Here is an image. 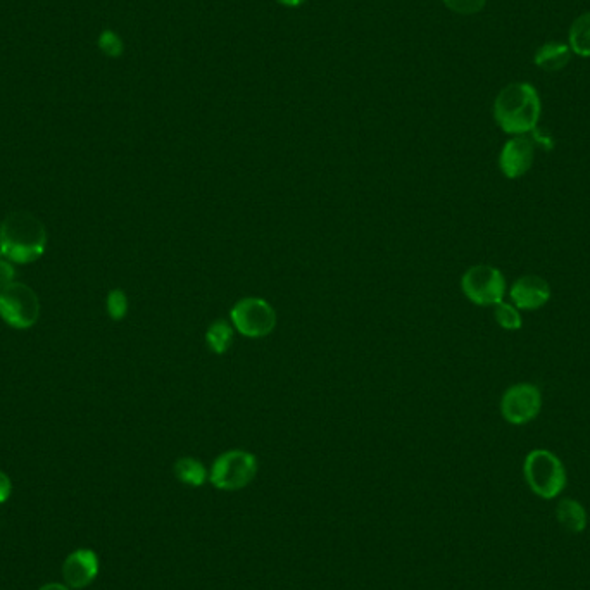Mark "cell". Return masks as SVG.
Instances as JSON below:
<instances>
[{
  "label": "cell",
  "mask_w": 590,
  "mask_h": 590,
  "mask_svg": "<svg viewBox=\"0 0 590 590\" xmlns=\"http://www.w3.org/2000/svg\"><path fill=\"white\" fill-rule=\"evenodd\" d=\"M13 264L14 263H11L6 256L0 254V294H2L11 283H14L16 271H14Z\"/></svg>",
  "instance_id": "cell-21"
},
{
  "label": "cell",
  "mask_w": 590,
  "mask_h": 590,
  "mask_svg": "<svg viewBox=\"0 0 590 590\" xmlns=\"http://www.w3.org/2000/svg\"><path fill=\"white\" fill-rule=\"evenodd\" d=\"M0 316L9 327L32 328L40 318V299L26 283L14 282L0 294Z\"/></svg>",
  "instance_id": "cell-7"
},
{
  "label": "cell",
  "mask_w": 590,
  "mask_h": 590,
  "mask_svg": "<svg viewBox=\"0 0 590 590\" xmlns=\"http://www.w3.org/2000/svg\"><path fill=\"white\" fill-rule=\"evenodd\" d=\"M235 328L226 320H216L206 330V344L213 354H225L233 344Z\"/></svg>",
  "instance_id": "cell-16"
},
{
  "label": "cell",
  "mask_w": 590,
  "mask_h": 590,
  "mask_svg": "<svg viewBox=\"0 0 590 590\" xmlns=\"http://www.w3.org/2000/svg\"><path fill=\"white\" fill-rule=\"evenodd\" d=\"M556 516L561 527H565L572 534H580L587 527L585 508L575 499H563L556 508Z\"/></svg>",
  "instance_id": "cell-13"
},
{
  "label": "cell",
  "mask_w": 590,
  "mask_h": 590,
  "mask_svg": "<svg viewBox=\"0 0 590 590\" xmlns=\"http://www.w3.org/2000/svg\"><path fill=\"white\" fill-rule=\"evenodd\" d=\"M573 52L563 42H546L535 52L534 63L537 68L547 73L565 70L572 61Z\"/></svg>",
  "instance_id": "cell-12"
},
{
  "label": "cell",
  "mask_w": 590,
  "mask_h": 590,
  "mask_svg": "<svg viewBox=\"0 0 590 590\" xmlns=\"http://www.w3.org/2000/svg\"><path fill=\"white\" fill-rule=\"evenodd\" d=\"M277 2L278 4H282V6L297 7L301 6V4H304L306 0H277Z\"/></svg>",
  "instance_id": "cell-24"
},
{
  "label": "cell",
  "mask_w": 590,
  "mask_h": 590,
  "mask_svg": "<svg viewBox=\"0 0 590 590\" xmlns=\"http://www.w3.org/2000/svg\"><path fill=\"white\" fill-rule=\"evenodd\" d=\"M494 316H496L499 327L509 330V332L520 330L521 325H523L520 309L516 308L515 304H511V302L503 301L496 304L494 306Z\"/></svg>",
  "instance_id": "cell-17"
},
{
  "label": "cell",
  "mask_w": 590,
  "mask_h": 590,
  "mask_svg": "<svg viewBox=\"0 0 590 590\" xmlns=\"http://www.w3.org/2000/svg\"><path fill=\"white\" fill-rule=\"evenodd\" d=\"M38 590H71L66 584H47Z\"/></svg>",
  "instance_id": "cell-23"
},
{
  "label": "cell",
  "mask_w": 590,
  "mask_h": 590,
  "mask_svg": "<svg viewBox=\"0 0 590 590\" xmlns=\"http://www.w3.org/2000/svg\"><path fill=\"white\" fill-rule=\"evenodd\" d=\"M258 473V459L252 452L232 449L214 459L209 482L220 490H240L251 484Z\"/></svg>",
  "instance_id": "cell-5"
},
{
  "label": "cell",
  "mask_w": 590,
  "mask_h": 590,
  "mask_svg": "<svg viewBox=\"0 0 590 590\" xmlns=\"http://www.w3.org/2000/svg\"><path fill=\"white\" fill-rule=\"evenodd\" d=\"M542 409V394L534 383H516L504 392L501 415L511 425H525L535 420Z\"/></svg>",
  "instance_id": "cell-8"
},
{
  "label": "cell",
  "mask_w": 590,
  "mask_h": 590,
  "mask_svg": "<svg viewBox=\"0 0 590 590\" xmlns=\"http://www.w3.org/2000/svg\"><path fill=\"white\" fill-rule=\"evenodd\" d=\"M527 484L542 499L558 497L566 487V470L561 459L547 449L528 452L523 465Z\"/></svg>",
  "instance_id": "cell-3"
},
{
  "label": "cell",
  "mask_w": 590,
  "mask_h": 590,
  "mask_svg": "<svg viewBox=\"0 0 590 590\" xmlns=\"http://www.w3.org/2000/svg\"><path fill=\"white\" fill-rule=\"evenodd\" d=\"M107 313L114 321H120L128 314V297L125 290L114 289L107 295Z\"/></svg>",
  "instance_id": "cell-18"
},
{
  "label": "cell",
  "mask_w": 590,
  "mask_h": 590,
  "mask_svg": "<svg viewBox=\"0 0 590 590\" xmlns=\"http://www.w3.org/2000/svg\"><path fill=\"white\" fill-rule=\"evenodd\" d=\"M444 6L452 13L461 16H473L484 9L487 0H442Z\"/></svg>",
  "instance_id": "cell-20"
},
{
  "label": "cell",
  "mask_w": 590,
  "mask_h": 590,
  "mask_svg": "<svg viewBox=\"0 0 590 590\" xmlns=\"http://www.w3.org/2000/svg\"><path fill=\"white\" fill-rule=\"evenodd\" d=\"M511 304L520 311H535L544 308L551 299V287L542 277L525 275L516 280L509 289Z\"/></svg>",
  "instance_id": "cell-11"
},
{
  "label": "cell",
  "mask_w": 590,
  "mask_h": 590,
  "mask_svg": "<svg viewBox=\"0 0 590 590\" xmlns=\"http://www.w3.org/2000/svg\"><path fill=\"white\" fill-rule=\"evenodd\" d=\"M47 230L37 216L26 211L7 214L0 225V254L11 263L28 264L42 258Z\"/></svg>",
  "instance_id": "cell-2"
},
{
  "label": "cell",
  "mask_w": 590,
  "mask_h": 590,
  "mask_svg": "<svg viewBox=\"0 0 590 590\" xmlns=\"http://www.w3.org/2000/svg\"><path fill=\"white\" fill-rule=\"evenodd\" d=\"M99 575V556L92 549H76L63 565L64 584L70 589H85Z\"/></svg>",
  "instance_id": "cell-10"
},
{
  "label": "cell",
  "mask_w": 590,
  "mask_h": 590,
  "mask_svg": "<svg viewBox=\"0 0 590 590\" xmlns=\"http://www.w3.org/2000/svg\"><path fill=\"white\" fill-rule=\"evenodd\" d=\"M535 144L527 135H516L504 144L499 156V168L509 180L527 175L534 166Z\"/></svg>",
  "instance_id": "cell-9"
},
{
  "label": "cell",
  "mask_w": 590,
  "mask_h": 590,
  "mask_svg": "<svg viewBox=\"0 0 590 590\" xmlns=\"http://www.w3.org/2000/svg\"><path fill=\"white\" fill-rule=\"evenodd\" d=\"M173 471L182 484L190 485V487H201L209 480V471L206 470V466L192 456L176 459Z\"/></svg>",
  "instance_id": "cell-14"
},
{
  "label": "cell",
  "mask_w": 590,
  "mask_h": 590,
  "mask_svg": "<svg viewBox=\"0 0 590 590\" xmlns=\"http://www.w3.org/2000/svg\"><path fill=\"white\" fill-rule=\"evenodd\" d=\"M277 311L263 297H242L233 304L230 323L245 339H264L277 327Z\"/></svg>",
  "instance_id": "cell-4"
},
{
  "label": "cell",
  "mask_w": 590,
  "mask_h": 590,
  "mask_svg": "<svg viewBox=\"0 0 590 590\" xmlns=\"http://www.w3.org/2000/svg\"><path fill=\"white\" fill-rule=\"evenodd\" d=\"M99 49H101L106 56L120 57L125 51V45L118 33L113 30H104L99 37Z\"/></svg>",
  "instance_id": "cell-19"
},
{
  "label": "cell",
  "mask_w": 590,
  "mask_h": 590,
  "mask_svg": "<svg viewBox=\"0 0 590 590\" xmlns=\"http://www.w3.org/2000/svg\"><path fill=\"white\" fill-rule=\"evenodd\" d=\"M542 102L537 88L530 83H509L497 94L494 120L508 135H528L539 125Z\"/></svg>",
  "instance_id": "cell-1"
},
{
  "label": "cell",
  "mask_w": 590,
  "mask_h": 590,
  "mask_svg": "<svg viewBox=\"0 0 590 590\" xmlns=\"http://www.w3.org/2000/svg\"><path fill=\"white\" fill-rule=\"evenodd\" d=\"M461 289L468 301L477 306H496L504 301L506 278L503 271L489 264L471 266L461 277Z\"/></svg>",
  "instance_id": "cell-6"
},
{
  "label": "cell",
  "mask_w": 590,
  "mask_h": 590,
  "mask_svg": "<svg viewBox=\"0 0 590 590\" xmlns=\"http://www.w3.org/2000/svg\"><path fill=\"white\" fill-rule=\"evenodd\" d=\"M568 47L578 57H590V11L580 14L568 32Z\"/></svg>",
  "instance_id": "cell-15"
},
{
  "label": "cell",
  "mask_w": 590,
  "mask_h": 590,
  "mask_svg": "<svg viewBox=\"0 0 590 590\" xmlns=\"http://www.w3.org/2000/svg\"><path fill=\"white\" fill-rule=\"evenodd\" d=\"M13 492V482L4 471H0V504L6 503Z\"/></svg>",
  "instance_id": "cell-22"
}]
</instances>
